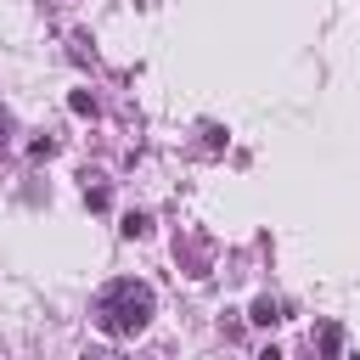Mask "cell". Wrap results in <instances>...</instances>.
<instances>
[{"label": "cell", "mask_w": 360, "mask_h": 360, "mask_svg": "<svg viewBox=\"0 0 360 360\" xmlns=\"http://www.w3.org/2000/svg\"><path fill=\"white\" fill-rule=\"evenodd\" d=\"M90 360H112V354H90Z\"/></svg>", "instance_id": "3957f363"}, {"label": "cell", "mask_w": 360, "mask_h": 360, "mask_svg": "<svg viewBox=\"0 0 360 360\" xmlns=\"http://www.w3.org/2000/svg\"><path fill=\"white\" fill-rule=\"evenodd\" d=\"M6 141H11V118L0 112V152H6Z\"/></svg>", "instance_id": "7a4b0ae2"}, {"label": "cell", "mask_w": 360, "mask_h": 360, "mask_svg": "<svg viewBox=\"0 0 360 360\" xmlns=\"http://www.w3.org/2000/svg\"><path fill=\"white\" fill-rule=\"evenodd\" d=\"M152 309H158V298H152V287L135 281V276H118V281H107V287L96 292V326H101L107 338H135V332L152 321Z\"/></svg>", "instance_id": "6da1fadb"}]
</instances>
